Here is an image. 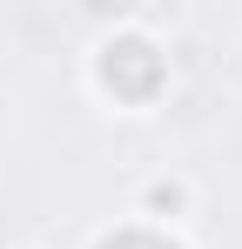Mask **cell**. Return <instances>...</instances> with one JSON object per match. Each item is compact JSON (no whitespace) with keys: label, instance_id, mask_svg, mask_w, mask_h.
<instances>
[{"label":"cell","instance_id":"obj_1","mask_svg":"<svg viewBox=\"0 0 242 249\" xmlns=\"http://www.w3.org/2000/svg\"><path fill=\"white\" fill-rule=\"evenodd\" d=\"M94 249H182V243H168V236H148V229H121V236H101Z\"/></svg>","mask_w":242,"mask_h":249}]
</instances>
